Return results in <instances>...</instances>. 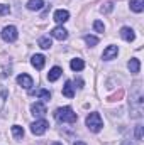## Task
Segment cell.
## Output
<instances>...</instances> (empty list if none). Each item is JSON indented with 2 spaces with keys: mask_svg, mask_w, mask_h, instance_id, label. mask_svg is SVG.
I'll list each match as a JSON object with an SVG mask.
<instances>
[{
  "mask_svg": "<svg viewBox=\"0 0 144 145\" xmlns=\"http://www.w3.org/2000/svg\"><path fill=\"white\" fill-rule=\"evenodd\" d=\"M75 145H87V144H85V142H76Z\"/></svg>",
  "mask_w": 144,
  "mask_h": 145,
  "instance_id": "obj_28",
  "label": "cell"
},
{
  "mask_svg": "<svg viewBox=\"0 0 144 145\" xmlns=\"http://www.w3.org/2000/svg\"><path fill=\"white\" fill-rule=\"evenodd\" d=\"M85 42L88 44V46H97L98 44V37H95V36H85Z\"/></svg>",
  "mask_w": 144,
  "mask_h": 145,
  "instance_id": "obj_22",
  "label": "cell"
},
{
  "mask_svg": "<svg viewBox=\"0 0 144 145\" xmlns=\"http://www.w3.org/2000/svg\"><path fill=\"white\" fill-rule=\"evenodd\" d=\"M63 95H65L66 98H73V96H75V86H73L71 81H66V83H65V86H63Z\"/></svg>",
  "mask_w": 144,
  "mask_h": 145,
  "instance_id": "obj_13",
  "label": "cell"
},
{
  "mask_svg": "<svg viewBox=\"0 0 144 145\" xmlns=\"http://www.w3.org/2000/svg\"><path fill=\"white\" fill-rule=\"evenodd\" d=\"M93 29H95L97 32H104V31H105V25H104V22L95 20V22H93Z\"/></svg>",
  "mask_w": 144,
  "mask_h": 145,
  "instance_id": "obj_23",
  "label": "cell"
},
{
  "mask_svg": "<svg viewBox=\"0 0 144 145\" xmlns=\"http://www.w3.org/2000/svg\"><path fill=\"white\" fill-rule=\"evenodd\" d=\"M117 54H119V47H117V46H108L107 49L104 51L102 57H104L105 61H110V59H114V57H115Z\"/></svg>",
  "mask_w": 144,
  "mask_h": 145,
  "instance_id": "obj_9",
  "label": "cell"
},
{
  "mask_svg": "<svg viewBox=\"0 0 144 145\" xmlns=\"http://www.w3.org/2000/svg\"><path fill=\"white\" fill-rule=\"evenodd\" d=\"M87 127H88V130H90V132H93V133L100 132V130H102V127H104L102 116H100L97 111L90 113V115L87 116Z\"/></svg>",
  "mask_w": 144,
  "mask_h": 145,
  "instance_id": "obj_2",
  "label": "cell"
},
{
  "mask_svg": "<svg viewBox=\"0 0 144 145\" xmlns=\"http://www.w3.org/2000/svg\"><path fill=\"white\" fill-rule=\"evenodd\" d=\"M120 37H122L124 40H127V42H132V40L136 39V34H134V31H132L131 27H122V29H120Z\"/></svg>",
  "mask_w": 144,
  "mask_h": 145,
  "instance_id": "obj_11",
  "label": "cell"
},
{
  "mask_svg": "<svg viewBox=\"0 0 144 145\" xmlns=\"http://www.w3.org/2000/svg\"><path fill=\"white\" fill-rule=\"evenodd\" d=\"M100 10H102L104 14H108V12H112V10H114V3H112V2H108V3H105V5H104Z\"/></svg>",
  "mask_w": 144,
  "mask_h": 145,
  "instance_id": "obj_24",
  "label": "cell"
},
{
  "mask_svg": "<svg viewBox=\"0 0 144 145\" xmlns=\"http://www.w3.org/2000/svg\"><path fill=\"white\" fill-rule=\"evenodd\" d=\"M17 84L22 86L24 89H31V88H32V78H31L29 74H24V72H22V74L17 76Z\"/></svg>",
  "mask_w": 144,
  "mask_h": 145,
  "instance_id": "obj_5",
  "label": "cell"
},
{
  "mask_svg": "<svg viewBox=\"0 0 144 145\" xmlns=\"http://www.w3.org/2000/svg\"><path fill=\"white\" fill-rule=\"evenodd\" d=\"M31 111H32V115H34V116H44V115L48 113L46 105H44V103H41V101L34 103V105L31 106Z\"/></svg>",
  "mask_w": 144,
  "mask_h": 145,
  "instance_id": "obj_7",
  "label": "cell"
},
{
  "mask_svg": "<svg viewBox=\"0 0 144 145\" xmlns=\"http://www.w3.org/2000/svg\"><path fill=\"white\" fill-rule=\"evenodd\" d=\"M54 118L61 123H75L78 120V115L73 111L70 106H63V108H58L54 113Z\"/></svg>",
  "mask_w": 144,
  "mask_h": 145,
  "instance_id": "obj_1",
  "label": "cell"
},
{
  "mask_svg": "<svg viewBox=\"0 0 144 145\" xmlns=\"http://www.w3.org/2000/svg\"><path fill=\"white\" fill-rule=\"evenodd\" d=\"M51 36L54 39H58V40H65V39H68V31L63 25H58V27H54L51 31Z\"/></svg>",
  "mask_w": 144,
  "mask_h": 145,
  "instance_id": "obj_6",
  "label": "cell"
},
{
  "mask_svg": "<svg viewBox=\"0 0 144 145\" xmlns=\"http://www.w3.org/2000/svg\"><path fill=\"white\" fill-rule=\"evenodd\" d=\"M42 5H44L42 0H29V2H27V8H29V10H41Z\"/></svg>",
  "mask_w": 144,
  "mask_h": 145,
  "instance_id": "obj_18",
  "label": "cell"
},
{
  "mask_svg": "<svg viewBox=\"0 0 144 145\" xmlns=\"http://www.w3.org/2000/svg\"><path fill=\"white\" fill-rule=\"evenodd\" d=\"M61 74H63V69H61V68H58V66H54L51 71L48 72V81H56Z\"/></svg>",
  "mask_w": 144,
  "mask_h": 145,
  "instance_id": "obj_15",
  "label": "cell"
},
{
  "mask_svg": "<svg viewBox=\"0 0 144 145\" xmlns=\"http://www.w3.org/2000/svg\"><path fill=\"white\" fill-rule=\"evenodd\" d=\"M17 37H19L17 27H14V25H7V27L2 29V39H3L5 42H15Z\"/></svg>",
  "mask_w": 144,
  "mask_h": 145,
  "instance_id": "obj_3",
  "label": "cell"
},
{
  "mask_svg": "<svg viewBox=\"0 0 144 145\" xmlns=\"http://www.w3.org/2000/svg\"><path fill=\"white\" fill-rule=\"evenodd\" d=\"M122 96H124V91L120 89V91H119L117 95H114V96H110V100H112V101H117V100H120Z\"/></svg>",
  "mask_w": 144,
  "mask_h": 145,
  "instance_id": "obj_27",
  "label": "cell"
},
{
  "mask_svg": "<svg viewBox=\"0 0 144 145\" xmlns=\"http://www.w3.org/2000/svg\"><path fill=\"white\" fill-rule=\"evenodd\" d=\"M70 66H71L73 71H81V69L85 68V63H83V59H80V57H75V59H71Z\"/></svg>",
  "mask_w": 144,
  "mask_h": 145,
  "instance_id": "obj_17",
  "label": "cell"
},
{
  "mask_svg": "<svg viewBox=\"0 0 144 145\" xmlns=\"http://www.w3.org/2000/svg\"><path fill=\"white\" fill-rule=\"evenodd\" d=\"M9 12H10V7L5 5V3H2V5H0V15H7Z\"/></svg>",
  "mask_w": 144,
  "mask_h": 145,
  "instance_id": "obj_26",
  "label": "cell"
},
{
  "mask_svg": "<svg viewBox=\"0 0 144 145\" xmlns=\"http://www.w3.org/2000/svg\"><path fill=\"white\" fill-rule=\"evenodd\" d=\"M31 64H32L36 69H42L44 64H46V57H44L42 54H34L32 59H31Z\"/></svg>",
  "mask_w": 144,
  "mask_h": 145,
  "instance_id": "obj_10",
  "label": "cell"
},
{
  "mask_svg": "<svg viewBox=\"0 0 144 145\" xmlns=\"http://www.w3.org/2000/svg\"><path fill=\"white\" fill-rule=\"evenodd\" d=\"M31 95H32V96H37V98H41V100H44V101H49V100H51V93H49L48 89H44V88L36 89V91H31Z\"/></svg>",
  "mask_w": 144,
  "mask_h": 145,
  "instance_id": "obj_12",
  "label": "cell"
},
{
  "mask_svg": "<svg viewBox=\"0 0 144 145\" xmlns=\"http://www.w3.org/2000/svg\"><path fill=\"white\" fill-rule=\"evenodd\" d=\"M12 133H14V137H15L17 140H22V137H24V128L19 127V125H14V127H12Z\"/></svg>",
  "mask_w": 144,
  "mask_h": 145,
  "instance_id": "obj_20",
  "label": "cell"
},
{
  "mask_svg": "<svg viewBox=\"0 0 144 145\" xmlns=\"http://www.w3.org/2000/svg\"><path fill=\"white\" fill-rule=\"evenodd\" d=\"M127 68H129V71L131 72H139V69H141V63H139V59H137V57H132V59L127 63Z\"/></svg>",
  "mask_w": 144,
  "mask_h": 145,
  "instance_id": "obj_16",
  "label": "cell"
},
{
  "mask_svg": "<svg viewBox=\"0 0 144 145\" xmlns=\"http://www.w3.org/2000/svg\"><path fill=\"white\" fill-rule=\"evenodd\" d=\"M131 10L136 14H141L144 10V0H131Z\"/></svg>",
  "mask_w": 144,
  "mask_h": 145,
  "instance_id": "obj_14",
  "label": "cell"
},
{
  "mask_svg": "<svg viewBox=\"0 0 144 145\" xmlns=\"http://www.w3.org/2000/svg\"><path fill=\"white\" fill-rule=\"evenodd\" d=\"M48 127H49V123H48L46 120H36V121L31 125V132H32L34 135H42V133L48 130Z\"/></svg>",
  "mask_w": 144,
  "mask_h": 145,
  "instance_id": "obj_4",
  "label": "cell"
},
{
  "mask_svg": "<svg viewBox=\"0 0 144 145\" xmlns=\"http://www.w3.org/2000/svg\"><path fill=\"white\" fill-rule=\"evenodd\" d=\"M68 19H70V12H68V10L59 8V10H56V12H54V20H56L58 24H65Z\"/></svg>",
  "mask_w": 144,
  "mask_h": 145,
  "instance_id": "obj_8",
  "label": "cell"
},
{
  "mask_svg": "<svg viewBox=\"0 0 144 145\" xmlns=\"http://www.w3.org/2000/svg\"><path fill=\"white\" fill-rule=\"evenodd\" d=\"M122 145H134V144H131V142H124Z\"/></svg>",
  "mask_w": 144,
  "mask_h": 145,
  "instance_id": "obj_29",
  "label": "cell"
},
{
  "mask_svg": "<svg viewBox=\"0 0 144 145\" xmlns=\"http://www.w3.org/2000/svg\"><path fill=\"white\" fill-rule=\"evenodd\" d=\"M37 44H39V47H41V49H49V47L53 46V44H51V39H49V37H48V36L41 37Z\"/></svg>",
  "mask_w": 144,
  "mask_h": 145,
  "instance_id": "obj_21",
  "label": "cell"
},
{
  "mask_svg": "<svg viewBox=\"0 0 144 145\" xmlns=\"http://www.w3.org/2000/svg\"><path fill=\"white\" fill-rule=\"evenodd\" d=\"M136 140H143V127L141 125L136 127Z\"/></svg>",
  "mask_w": 144,
  "mask_h": 145,
  "instance_id": "obj_25",
  "label": "cell"
},
{
  "mask_svg": "<svg viewBox=\"0 0 144 145\" xmlns=\"http://www.w3.org/2000/svg\"><path fill=\"white\" fill-rule=\"evenodd\" d=\"M7 96H9V91H7V88L0 84V111H2L3 105H5V100H7Z\"/></svg>",
  "mask_w": 144,
  "mask_h": 145,
  "instance_id": "obj_19",
  "label": "cell"
},
{
  "mask_svg": "<svg viewBox=\"0 0 144 145\" xmlns=\"http://www.w3.org/2000/svg\"><path fill=\"white\" fill-rule=\"evenodd\" d=\"M53 145H61V144H58V142H54V144H53Z\"/></svg>",
  "mask_w": 144,
  "mask_h": 145,
  "instance_id": "obj_30",
  "label": "cell"
}]
</instances>
